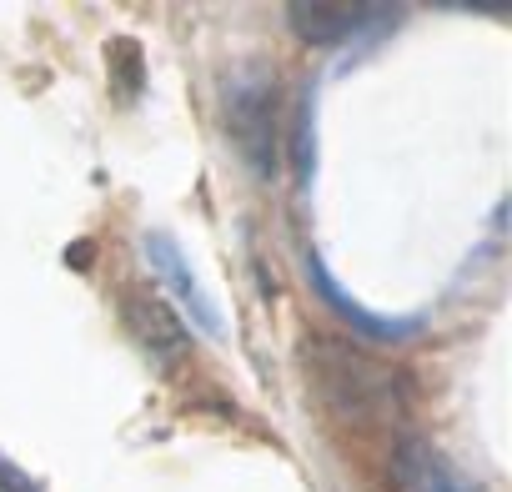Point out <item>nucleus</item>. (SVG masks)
<instances>
[{"mask_svg": "<svg viewBox=\"0 0 512 492\" xmlns=\"http://www.w3.org/2000/svg\"><path fill=\"white\" fill-rule=\"evenodd\" d=\"M392 492H482V487L467 482L432 442L402 437L392 452Z\"/></svg>", "mask_w": 512, "mask_h": 492, "instance_id": "obj_4", "label": "nucleus"}, {"mask_svg": "<svg viewBox=\"0 0 512 492\" xmlns=\"http://www.w3.org/2000/svg\"><path fill=\"white\" fill-rule=\"evenodd\" d=\"M141 252H146L156 282L176 292V302L186 307V317H191L206 337H221V307H216V297L201 287V277H196V267L186 262L181 246H176L166 231H146V236H141Z\"/></svg>", "mask_w": 512, "mask_h": 492, "instance_id": "obj_1", "label": "nucleus"}, {"mask_svg": "<svg viewBox=\"0 0 512 492\" xmlns=\"http://www.w3.org/2000/svg\"><path fill=\"white\" fill-rule=\"evenodd\" d=\"M312 287H317V292H322V297H327V302H332V307L352 322V327H362L367 337H382V342H387V337H407V332H412V322H382V317H372L367 307H357V302H352V297L332 282V272H327L317 257H312Z\"/></svg>", "mask_w": 512, "mask_h": 492, "instance_id": "obj_6", "label": "nucleus"}, {"mask_svg": "<svg viewBox=\"0 0 512 492\" xmlns=\"http://www.w3.org/2000/svg\"><path fill=\"white\" fill-rule=\"evenodd\" d=\"M292 31L312 46H337V41H352V36H367V31H382L397 21V11L387 6H292L287 11Z\"/></svg>", "mask_w": 512, "mask_h": 492, "instance_id": "obj_3", "label": "nucleus"}, {"mask_svg": "<svg viewBox=\"0 0 512 492\" xmlns=\"http://www.w3.org/2000/svg\"><path fill=\"white\" fill-rule=\"evenodd\" d=\"M126 322H131V332L141 337V347L156 352V357H176V352L186 347V332H181L176 312H171L166 302H156V297L131 292V297H126Z\"/></svg>", "mask_w": 512, "mask_h": 492, "instance_id": "obj_5", "label": "nucleus"}, {"mask_svg": "<svg viewBox=\"0 0 512 492\" xmlns=\"http://www.w3.org/2000/svg\"><path fill=\"white\" fill-rule=\"evenodd\" d=\"M272 101H277V91L262 76H241L226 96V126H231L241 156L262 171L272 166Z\"/></svg>", "mask_w": 512, "mask_h": 492, "instance_id": "obj_2", "label": "nucleus"}, {"mask_svg": "<svg viewBox=\"0 0 512 492\" xmlns=\"http://www.w3.org/2000/svg\"><path fill=\"white\" fill-rule=\"evenodd\" d=\"M0 492H41L16 462H6V457H0Z\"/></svg>", "mask_w": 512, "mask_h": 492, "instance_id": "obj_7", "label": "nucleus"}]
</instances>
